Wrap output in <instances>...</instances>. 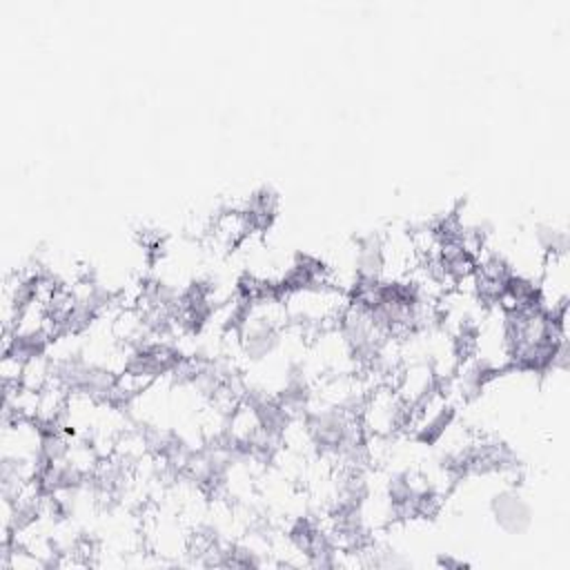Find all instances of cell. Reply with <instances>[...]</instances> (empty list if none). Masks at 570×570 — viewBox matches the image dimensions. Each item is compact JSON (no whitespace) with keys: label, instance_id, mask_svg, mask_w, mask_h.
Here are the masks:
<instances>
[{"label":"cell","instance_id":"obj_1","mask_svg":"<svg viewBox=\"0 0 570 570\" xmlns=\"http://www.w3.org/2000/svg\"><path fill=\"white\" fill-rule=\"evenodd\" d=\"M410 416L407 403L392 385H374L358 412V421L367 436H392L405 430Z\"/></svg>","mask_w":570,"mask_h":570},{"label":"cell","instance_id":"obj_2","mask_svg":"<svg viewBox=\"0 0 570 570\" xmlns=\"http://www.w3.org/2000/svg\"><path fill=\"white\" fill-rule=\"evenodd\" d=\"M490 508H492V514H494L497 523H499L505 532H512V534L523 532V530L530 525V521H532V510H530V505H528L525 499H523L519 492H514V490H503V492H499V494L492 499Z\"/></svg>","mask_w":570,"mask_h":570}]
</instances>
